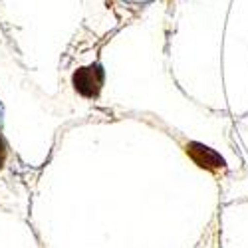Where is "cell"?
<instances>
[{"instance_id": "6da1fadb", "label": "cell", "mask_w": 248, "mask_h": 248, "mask_svg": "<svg viewBox=\"0 0 248 248\" xmlns=\"http://www.w3.org/2000/svg\"><path fill=\"white\" fill-rule=\"evenodd\" d=\"M103 78L106 74L99 64L84 66L72 76V86L81 97H97L103 86Z\"/></svg>"}, {"instance_id": "7a4b0ae2", "label": "cell", "mask_w": 248, "mask_h": 248, "mask_svg": "<svg viewBox=\"0 0 248 248\" xmlns=\"http://www.w3.org/2000/svg\"><path fill=\"white\" fill-rule=\"evenodd\" d=\"M6 155H8L6 143H4V139H2V137H0V169H2V165H4V161H6Z\"/></svg>"}, {"instance_id": "3957f363", "label": "cell", "mask_w": 248, "mask_h": 248, "mask_svg": "<svg viewBox=\"0 0 248 248\" xmlns=\"http://www.w3.org/2000/svg\"><path fill=\"white\" fill-rule=\"evenodd\" d=\"M0 123H2V109H0Z\"/></svg>"}]
</instances>
